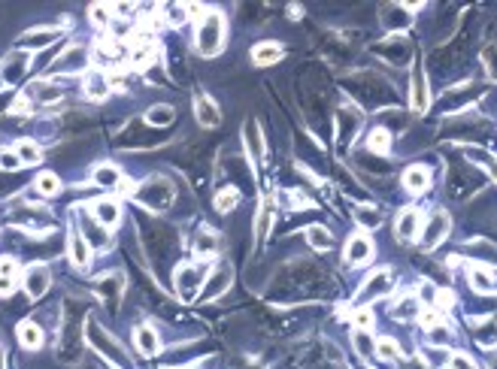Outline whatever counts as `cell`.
<instances>
[{
    "mask_svg": "<svg viewBox=\"0 0 497 369\" xmlns=\"http://www.w3.org/2000/svg\"><path fill=\"white\" fill-rule=\"evenodd\" d=\"M197 52H201L203 58H212L221 52V45H225V19H221L219 12H206L201 21H197Z\"/></svg>",
    "mask_w": 497,
    "mask_h": 369,
    "instance_id": "1",
    "label": "cell"
},
{
    "mask_svg": "<svg viewBox=\"0 0 497 369\" xmlns=\"http://www.w3.org/2000/svg\"><path fill=\"white\" fill-rule=\"evenodd\" d=\"M206 279V260H197V264H185L176 270V291H179L182 297H191L197 288H201V282Z\"/></svg>",
    "mask_w": 497,
    "mask_h": 369,
    "instance_id": "2",
    "label": "cell"
},
{
    "mask_svg": "<svg viewBox=\"0 0 497 369\" xmlns=\"http://www.w3.org/2000/svg\"><path fill=\"white\" fill-rule=\"evenodd\" d=\"M449 230H452L449 215L446 212H434L431 218H427L425 230H422V245H425V249H437V245L449 236Z\"/></svg>",
    "mask_w": 497,
    "mask_h": 369,
    "instance_id": "3",
    "label": "cell"
},
{
    "mask_svg": "<svg viewBox=\"0 0 497 369\" xmlns=\"http://www.w3.org/2000/svg\"><path fill=\"white\" fill-rule=\"evenodd\" d=\"M25 291H28V297L30 299H37V297H43L45 291H49V282H52V273H49V266H43V264H30L28 270H25Z\"/></svg>",
    "mask_w": 497,
    "mask_h": 369,
    "instance_id": "4",
    "label": "cell"
},
{
    "mask_svg": "<svg viewBox=\"0 0 497 369\" xmlns=\"http://www.w3.org/2000/svg\"><path fill=\"white\" fill-rule=\"evenodd\" d=\"M418 230H422V212L418 209H400V215H397V221H394V233H397V240L400 242H412L418 236Z\"/></svg>",
    "mask_w": 497,
    "mask_h": 369,
    "instance_id": "5",
    "label": "cell"
},
{
    "mask_svg": "<svg viewBox=\"0 0 497 369\" xmlns=\"http://www.w3.org/2000/svg\"><path fill=\"white\" fill-rule=\"evenodd\" d=\"M91 215H94V221L101 227H116L121 221V206L116 197H101L91 203Z\"/></svg>",
    "mask_w": 497,
    "mask_h": 369,
    "instance_id": "6",
    "label": "cell"
},
{
    "mask_svg": "<svg viewBox=\"0 0 497 369\" xmlns=\"http://www.w3.org/2000/svg\"><path fill=\"white\" fill-rule=\"evenodd\" d=\"M392 291V273L388 270H376L370 275V279L364 282V288H361V294H358V306H364V303H370V299H376L382 294H388Z\"/></svg>",
    "mask_w": 497,
    "mask_h": 369,
    "instance_id": "7",
    "label": "cell"
},
{
    "mask_svg": "<svg viewBox=\"0 0 497 369\" xmlns=\"http://www.w3.org/2000/svg\"><path fill=\"white\" fill-rule=\"evenodd\" d=\"M243 145H246V155L252 164H258V160L264 158V134L255 118H249L246 125H243Z\"/></svg>",
    "mask_w": 497,
    "mask_h": 369,
    "instance_id": "8",
    "label": "cell"
},
{
    "mask_svg": "<svg viewBox=\"0 0 497 369\" xmlns=\"http://www.w3.org/2000/svg\"><path fill=\"white\" fill-rule=\"evenodd\" d=\"M427 103H431L427 79H425L422 67H416V70H412V79H409V106H412V112H425Z\"/></svg>",
    "mask_w": 497,
    "mask_h": 369,
    "instance_id": "9",
    "label": "cell"
},
{
    "mask_svg": "<svg viewBox=\"0 0 497 369\" xmlns=\"http://www.w3.org/2000/svg\"><path fill=\"white\" fill-rule=\"evenodd\" d=\"M373 257V240L367 233H355V236H349V242H346V260L352 266H361L367 264V260Z\"/></svg>",
    "mask_w": 497,
    "mask_h": 369,
    "instance_id": "10",
    "label": "cell"
},
{
    "mask_svg": "<svg viewBox=\"0 0 497 369\" xmlns=\"http://www.w3.org/2000/svg\"><path fill=\"white\" fill-rule=\"evenodd\" d=\"M67 255H70V264L79 266V270H85V266L91 264V242L85 240V233L73 230L70 242H67Z\"/></svg>",
    "mask_w": 497,
    "mask_h": 369,
    "instance_id": "11",
    "label": "cell"
},
{
    "mask_svg": "<svg viewBox=\"0 0 497 369\" xmlns=\"http://www.w3.org/2000/svg\"><path fill=\"white\" fill-rule=\"evenodd\" d=\"M134 345H136V351L146 357H155L158 351H161V339H158L155 327H149V324L134 327Z\"/></svg>",
    "mask_w": 497,
    "mask_h": 369,
    "instance_id": "12",
    "label": "cell"
},
{
    "mask_svg": "<svg viewBox=\"0 0 497 369\" xmlns=\"http://www.w3.org/2000/svg\"><path fill=\"white\" fill-rule=\"evenodd\" d=\"M282 58H285V45H282V43H273V40L258 43L255 49H252V61H255L258 67L276 64V61H282Z\"/></svg>",
    "mask_w": 497,
    "mask_h": 369,
    "instance_id": "13",
    "label": "cell"
},
{
    "mask_svg": "<svg viewBox=\"0 0 497 369\" xmlns=\"http://www.w3.org/2000/svg\"><path fill=\"white\" fill-rule=\"evenodd\" d=\"M403 188L409 191V194H422V191L431 188V170L422 164L409 167L407 173H403Z\"/></svg>",
    "mask_w": 497,
    "mask_h": 369,
    "instance_id": "14",
    "label": "cell"
},
{
    "mask_svg": "<svg viewBox=\"0 0 497 369\" xmlns=\"http://www.w3.org/2000/svg\"><path fill=\"white\" fill-rule=\"evenodd\" d=\"M194 118L201 121L203 127H216L219 121H221V112H219V106L212 103V97H206V94H201L194 100Z\"/></svg>",
    "mask_w": 497,
    "mask_h": 369,
    "instance_id": "15",
    "label": "cell"
},
{
    "mask_svg": "<svg viewBox=\"0 0 497 369\" xmlns=\"http://www.w3.org/2000/svg\"><path fill=\"white\" fill-rule=\"evenodd\" d=\"M15 336H19L21 348H28V351L43 348V327L34 324V321H21V324L15 327Z\"/></svg>",
    "mask_w": 497,
    "mask_h": 369,
    "instance_id": "16",
    "label": "cell"
},
{
    "mask_svg": "<svg viewBox=\"0 0 497 369\" xmlns=\"http://www.w3.org/2000/svg\"><path fill=\"white\" fill-rule=\"evenodd\" d=\"M234 279V273H231V266L227 264H221L216 273L206 279V288H203V299H210V297H219L221 291H227V284H231Z\"/></svg>",
    "mask_w": 497,
    "mask_h": 369,
    "instance_id": "17",
    "label": "cell"
},
{
    "mask_svg": "<svg viewBox=\"0 0 497 369\" xmlns=\"http://www.w3.org/2000/svg\"><path fill=\"white\" fill-rule=\"evenodd\" d=\"M28 64H30L28 52H15V55H10L3 61V82H19L21 76H25Z\"/></svg>",
    "mask_w": 497,
    "mask_h": 369,
    "instance_id": "18",
    "label": "cell"
},
{
    "mask_svg": "<svg viewBox=\"0 0 497 369\" xmlns=\"http://www.w3.org/2000/svg\"><path fill=\"white\" fill-rule=\"evenodd\" d=\"M85 94L91 100L110 97V76L101 73V70H88V76H85Z\"/></svg>",
    "mask_w": 497,
    "mask_h": 369,
    "instance_id": "19",
    "label": "cell"
},
{
    "mask_svg": "<svg viewBox=\"0 0 497 369\" xmlns=\"http://www.w3.org/2000/svg\"><path fill=\"white\" fill-rule=\"evenodd\" d=\"M121 284H125V275H121V273H112V275H106V279L97 282V294H101L106 303H119Z\"/></svg>",
    "mask_w": 497,
    "mask_h": 369,
    "instance_id": "20",
    "label": "cell"
},
{
    "mask_svg": "<svg viewBox=\"0 0 497 369\" xmlns=\"http://www.w3.org/2000/svg\"><path fill=\"white\" fill-rule=\"evenodd\" d=\"M467 279L473 284V291H479V294H494V275L488 273L483 264H473L470 273H467Z\"/></svg>",
    "mask_w": 497,
    "mask_h": 369,
    "instance_id": "21",
    "label": "cell"
},
{
    "mask_svg": "<svg viewBox=\"0 0 497 369\" xmlns=\"http://www.w3.org/2000/svg\"><path fill=\"white\" fill-rule=\"evenodd\" d=\"M15 155H19L21 167H34V164H40L43 160V149L34 140H19L15 143Z\"/></svg>",
    "mask_w": 497,
    "mask_h": 369,
    "instance_id": "22",
    "label": "cell"
},
{
    "mask_svg": "<svg viewBox=\"0 0 497 369\" xmlns=\"http://www.w3.org/2000/svg\"><path fill=\"white\" fill-rule=\"evenodd\" d=\"M91 182L101 184V188H116V184H121V170L112 164H101V167H94V173H91Z\"/></svg>",
    "mask_w": 497,
    "mask_h": 369,
    "instance_id": "23",
    "label": "cell"
},
{
    "mask_svg": "<svg viewBox=\"0 0 497 369\" xmlns=\"http://www.w3.org/2000/svg\"><path fill=\"white\" fill-rule=\"evenodd\" d=\"M270 224H273V200L267 197L261 203V209H258V221H255V236L258 242L267 240V233H270Z\"/></svg>",
    "mask_w": 497,
    "mask_h": 369,
    "instance_id": "24",
    "label": "cell"
},
{
    "mask_svg": "<svg viewBox=\"0 0 497 369\" xmlns=\"http://www.w3.org/2000/svg\"><path fill=\"white\" fill-rule=\"evenodd\" d=\"M34 188H37V194H43V197H55V194H61V179L52 170H43L37 176Z\"/></svg>",
    "mask_w": 497,
    "mask_h": 369,
    "instance_id": "25",
    "label": "cell"
},
{
    "mask_svg": "<svg viewBox=\"0 0 497 369\" xmlns=\"http://www.w3.org/2000/svg\"><path fill=\"white\" fill-rule=\"evenodd\" d=\"M307 242L316 251H327V249H331V242H334V236H331V230H327V227L312 224V227H307Z\"/></svg>",
    "mask_w": 497,
    "mask_h": 369,
    "instance_id": "26",
    "label": "cell"
},
{
    "mask_svg": "<svg viewBox=\"0 0 497 369\" xmlns=\"http://www.w3.org/2000/svg\"><path fill=\"white\" fill-rule=\"evenodd\" d=\"M476 342L483 345V348H494L497 345V318L479 321L476 324Z\"/></svg>",
    "mask_w": 497,
    "mask_h": 369,
    "instance_id": "27",
    "label": "cell"
},
{
    "mask_svg": "<svg viewBox=\"0 0 497 369\" xmlns=\"http://www.w3.org/2000/svg\"><path fill=\"white\" fill-rule=\"evenodd\" d=\"M61 36V30L58 28H52V30H28L25 36H21V45H37V49H40V45H49V43H55Z\"/></svg>",
    "mask_w": 497,
    "mask_h": 369,
    "instance_id": "28",
    "label": "cell"
},
{
    "mask_svg": "<svg viewBox=\"0 0 497 369\" xmlns=\"http://www.w3.org/2000/svg\"><path fill=\"white\" fill-rule=\"evenodd\" d=\"M367 145H370L373 155H388V151H392V134H388L385 127H376L367 136Z\"/></svg>",
    "mask_w": 497,
    "mask_h": 369,
    "instance_id": "29",
    "label": "cell"
},
{
    "mask_svg": "<svg viewBox=\"0 0 497 369\" xmlns=\"http://www.w3.org/2000/svg\"><path fill=\"white\" fill-rule=\"evenodd\" d=\"M219 251V240H216V233H201L197 236V242H194V255L201 257V260H210L212 255Z\"/></svg>",
    "mask_w": 497,
    "mask_h": 369,
    "instance_id": "30",
    "label": "cell"
},
{
    "mask_svg": "<svg viewBox=\"0 0 497 369\" xmlns=\"http://www.w3.org/2000/svg\"><path fill=\"white\" fill-rule=\"evenodd\" d=\"M88 19H91V25H94V28H110L112 6H110V3H94V6L88 10Z\"/></svg>",
    "mask_w": 497,
    "mask_h": 369,
    "instance_id": "31",
    "label": "cell"
},
{
    "mask_svg": "<svg viewBox=\"0 0 497 369\" xmlns=\"http://www.w3.org/2000/svg\"><path fill=\"white\" fill-rule=\"evenodd\" d=\"M236 203H240V191L236 188H221L216 194V209L219 212H231V209H236Z\"/></svg>",
    "mask_w": 497,
    "mask_h": 369,
    "instance_id": "32",
    "label": "cell"
},
{
    "mask_svg": "<svg viewBox=\"0 0 497 369\" xmlns=\"http://www.w3.org/2000/svg\"><path fill=\"white\" fill-rule=\"evenodd\" d=\"M30 94H34V100H43V103H55L61 97V91L52 88L49 82H34V85H30Z\"/></svg>",
    "mask_w": 497,
    "mask_h": 369,
    "instance_id": "33",
    "label": "cell"
},
{
    "mask_svg": "<svg viewBox=\"0 0 497 369\" xmlns=\"http://www.w3.org/2000/svg\"><path fill=\"white\" fill-rule=\"evenodd\" d=\"M397 342L394 339H388V336H382V339L376 342V357L382 360V363H392V360H397Z\"/></svg>",
    "mask_w": 497,
    "mask_h": 369,
    "instance_id": "34",
    "label": "cell"
},
{
    "mask_svg": "<svg viewBox=\"0 0 497 369\" xmlns=\"http://www.w3.org/2000/svg\"><path fill=\"white\" fill-rule=\"evenodd\" d=\"M173 106H152V109L146 112V121L149 125H170L173 121Z\"/></svg>",
    "mask_w": 497,
    "mask_h": 369,
    "instance_id": "35",
    "label": "cell"
},
{
    "mask_svg": "<svg viewBox=\"0 0 497 369\" xmlns=\"http://www.w3.org/2000/svg\"><path fill=\"white\" fill-rule=\"evenodd\" d=\"M416 312H418V297H403V299H397L394 309H392V315H397V318H412Z\"/></svg>",
    "mask_w": 497,
    "mask_h": 369,
    "instance_id": "36",
    "label": "cell"
},
{
    "mask_svg": "<svg viewBox=\"0 0 497 369\" xmlns=\"http://www.w3.org/2000/svg\"><path fill=\"white\" fill-rule=\"evenodd\" d=\"M0 170H6V173L21 170V160L15 155V149H0Z\"/></svg>",
    "mask_w": 497,
    "mask_h": 369,
    "instance_id": "37",
    "label": "cell"
},
{
    "mask_svg": "<svg viewBox=\"0 0 497 369\" xmlns=\"http://www.w3.org/2000/svg\"><path fill=\"white\" fill-rule=\"evenodd\" d=\"M358 224L361 227H379V212L376 209H367V206H358Z\"/></svg>",
    "mask_w": 497,
    "mask_h": 369,
    "instance_id": "38",
    "label": "cell"
},
{
    "mask_svg": "<svg viewBox=\"0 0 497 369\" xmlns=\"http://www.w3.org/2000/svg\"><path fill=\"white\" fill-rule=\"evenodd\" d=\"M418 321H422V327L434 330V327H440V324H443V315L431 306V309H422V312H418Z\"/></svg>",
    "mask_w": 497,
    "mask_h": 369,
    "instance_id": "39",
    "label": "cell"
},
{
    "mask_svg": "<svg viewBox=\"0 0 497 369\" xmlns=\"http://www.w3.org/2000/svg\"><path fill=\"white\" fill-rule=\"evenodd\" d=\"M352 321H355L358 330H364V333H367V330L373 327V312L367 309V306H358V309H355V318H352Z\"/></svg>",
    "mask_w": 497,
    "mask_h": 369,
    "instance_id": "40",
    "label": "cell"
},
{
    "mask_svg": "<svg viewBox=\"0 0 497 369\" xmlns=\"http://www.w3.org/2000/svg\"><path fill=\"white\" fill-rule=\"evenodd\" d=\"M0 275L3 279H19V264L12 257H0Z\"/></svg>",
    "mask_w": 497,
    "mask_h": 369,
    "instance_id": "41",
    "label": "cell"
},
{
    "mask_svg": "<svg viewBox=\"0 0 497 369\" xmlns=\"http://www.w3.org/2000/svg\"><path fill=\"white\" fill-rule=\"evenodd\" d=\"M483 61H485V67H488V73L497 79V45H488V49L483 52Z\"/></svg>",
    "mask_w": 497,
    "mask_h": 369,
    "instance_id": "42",
    "label": "cell"
},
{
    "mask_svg": "<svg viewBox=\"0 0 497 369\" xmlns=\"http://www.w3.org/2000/svg\"><path fill=\"white\" fill-rule=\"evenodd\" d=\"M470 158L483 160V164L488 167V173H491V176H494V182H497V158H491V155H483V151H479V155H470Z\"/></svg>",
    "mask_w": 497,
    "mask_h": 369,
    "instance_id": "43",
    "label": "cell"
},
{
    "mask_svg": "<svg viewBox=\"0 0 497 369\" xmlns=\"http://www.w3.org/2000/svg\"><path fill=\"white\" fill-rule=\"evenodd\" d=\"M15 282L19 279H3V275H0V297H10L15 291Z\"/></svg>",
    "mask_w": 497,
    "mask_h": 369,
    "instance_id": "44",
    "label": "cell"
},
{
    "mask_svg": "<svg viewBox=\"0 0 497 369\" xmlns=\"http://www.w3.org/2000/svg\"><path fill=\"white\" fill-rule=\"evenodd\" d=\"M0 369H3V348H0Z\"/></svg>",
    "mask_w": 497,
    "mask_h": 369,
    "instance_id": "45",
    "label": "cell"
}]
</instances>
